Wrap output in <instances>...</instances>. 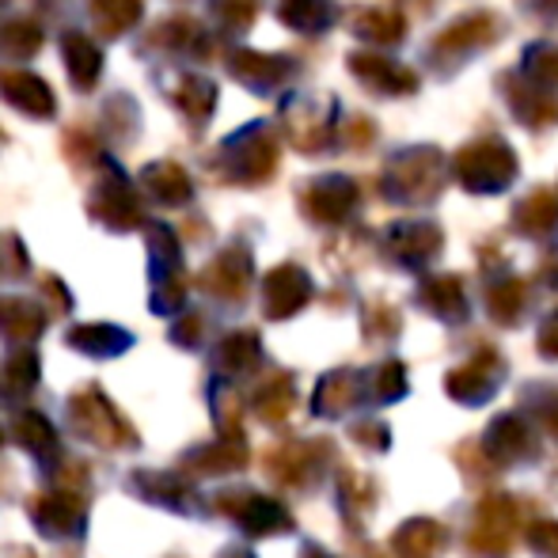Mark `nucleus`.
<instances>
[{"label": "nucleus", "mask_w": 558, "mask_h": 558, "mask_svg": "<svg viewBox=\"0 0 558 558\" xmlns=\"http://www.w3.org/2000/svg\"><path fill=\"white\" fill-rule=\"evenodd\" d=\"M69 426H73V434L81 441L107 448V452H133L141 445L137 429L125 422V414L96 384H84L81 391L69 396Z\"/></svg>", "instance_id": "f257e3e1"}, {"label": "nucleus", "mask_w": 558, "mask_h": 558, "mask_svg": "<svg viewBox=\"0 0 558 558\" xmlns=\"http://www.w3.org/2000/svg\"><path fill=\"white\" fill-rule=\"evenodd\" d=\"M214 509L221 517L235 524V529L243 532V536H281V532H293L296 521L293 513H289L281 501L266 498V494L258 490H247V486H235V490H221L214 498Z\"/></svg>", "instance_id": "f03ea898"}, {"label": "nucleus", "mask_w": 558, "mask_h": 558, "mask_svg": "<svg viewBox=\"0 0 558 558\" xmlns=\"http://www.w3.org/2000/svg\"><path fill=\"white\" fill-rule=\"evenodd\" d=\"M27 517L46 539H76L88 529V498L73 486H53L27 501Z\"/></svg>", "instance_id": "7ed1b4c3"}, {"label": "nucleus", "mask_w": 558, "mask_h": 558, "mask_svg": "<svg viewBox=\"0 0 558 558\" xmlns=\"http://www.w3.org/2000/svg\"><path fill=\"white\" fill-rule=\"evenodd\" d=\"M133 498L148 501V506H160L171 509V513H183V517H198L202 513V498L194 490L191 475L186 471H156V468H137L130 471L125 478Z\"/></svg>", "instance_id": "20e7f679"}, {"label": "nucleus", "mask_w": 558, "mask_h": 558, "mask_svg": "<svg viewBox=\"0 0 558 558\" xmlns=\"http://www.w3.org/2000/svg\"><path fill=\"white\" fill-rule=\"evenodd\" d=\"M331 463V441H286L266 452V471L289 490H308Z\"/></svg>", "instance_id": "39448f33"}, {"label": "nucleus", "mask_w": 558, "mask_h": 558, "mask_svg": "<svg viewBox=\"0 0 558 558\" xmlns=\"http://www.w3.org/2000/svg\"><path fill=\"white\" fill-rule=\"evenodd\" d=\"M517 521H521V509L509 498H490L478 509L475 529L468 532V547L483 558H501L513 547L517 536Z\"/></svg>", "instance_id": "423d86ee"}, {"label": "nucleus", "mask_w": 558, "mask_h": 558, "mask_svg": "<svg viewBox=\"0 0 558 558\" xmlns=\"http://www.w3.org/2000/svg\"><path fill=\"white\" fill-rule=\"evenodd\" d=\"M243 468H247V445H243V434H235V437L221 434V441L191 448V452H183V460H179V471H186L191 478L232 475V471H243Z\"/></svg>", "instance_id": "0eeeda50"}, {"label": "nucleus", "mask_w": 558, "mask_h": 558, "mask_svg": "<svg viewBox=\"0 0 558 558\" xmlns=\"http://www.w3.org/2000/svg\"><path fill=\"white\" fill-rule=\"evenodd\" d=\"M12 441L23 448L27 456H35L43 468L61 460V441H58V429L53 422L46 418L43 411H20L12 418Z\"/></svg>", "instance_id": "6e6552de"}, {"label": "nucleus", "mask_w": 558, "mask_h": 558, "mask_svg": "<svg viewBox=\"0 0 558 558\" xmlns=\"http://www.w3.org/2000/svg\"><path fill=\"white\" fill-rule=\"evenodd\" d=\"M486 456L498 463H517L524 456H532V441L529 429H524V418L517 414H501V418L490 422L486 429Z\"/></svg>", "instance_id": "1a4fd4ad"}, {"label": "nucleus", "mask_w": 558, "mask_h": 558, "mask_svg": "<svg viewBox=\"0 0 558 558\" xmlns=\"http://www.w3.org/2000/svg\"><path fill=\"white\" fill-rule=\"evenodd\" d=\"M498 361L486 357V361H475V365L460 368V373L448 376V396L456 399V403H468V407H478L486 403V399L498 391Z\"/></svg>", "instance_id": "9d476101"}, {"label": "nucleus", "mask_w": 558, "mask_h": 558, "mask_svg": "<svg viewBox=\"0 0 558 558\" xmlns=\"http://www.w3.org/2000/svg\"><path fill=\"white\" fill-rule=\"evenodd\" d=\"M38 376L43 368H38L35 353H12L0 365V407H20L38 388Z\"/></svg>", "instance_id": "9b49d317"}, {"label": "nucleus", "mask_w": 558, "mask_h": 558, "mask_svg": "<svg viewBox=\"0 0 558 558\" xmlns=\"http://www.w3.org/2000/svg\"><path fill=\"white\" fill-rule=\"evenodd\" d=\"M445 544H448L445 529L437 521H426V517H418V521H407L403 529L396 532L399 558H441Z\"/></svg>", "instance_id": "f8f14e48"}, {"label": "nucleus", "mask_w": 558, "mask_h": 558, "mask_svg": "<svg viewBox=\"0 0 558 558\" xmlns=\"http://www.w3.org/2000/svg\"><path fill=\"white\" fill-rule=\"evenodd\" d=\"M251 407H255V414L266 422V426H281V422H286L289 414H293V407H296L293 380H289L286 373H278L274 380H266L263 388L255 391Z\"/></svg>", "instance_id": "ddd939ff"}, {"label": "nucleus", "mask_w": 558, "mask_h": 558, "mask_svg": "<svg viewBox=\"0 0 558 558\" xmlns=\"http://www.w3.org/2000/svg\"><path fill=\"white\" fill-rule=\"evenodd\" d=\"M353 380H357L353 373L324 376L316 388V399H312V411H316L319 418H342V414L357 403V384Z\"/></svg>", "instance_id": "4468645a"}, {"label": "nucleus", "mask_w": 558, "mask_h": 558, "mask_svg": "<svg viewBox=\"0 0 558 558\" xmlns=\"http://www.w3.org/2000/svg\"><path fill=\"white\" fill-rule=\"evenodd\" d=\"M69 345L81 350V353H88V357H118V353L133 345V335L118 331V327L92 324V327H76V331H69Z\"/></svg>", "instance_id": "2eb2a0df"}, {"label": "nucleus", "mask_w": 558, "mask_h": 558, "mask_svg": "<svg viewBox=\"0 0 558 558\" xmlns=\"http://www.w3.org/2000/svg\"><path fill=\"white\" fill-rule=\"evenodd\" d=\"M255 365H258V342L251 335L228 338L221 350H217V357H214V368L221 376H243V373H251Z\"/></svg>", "instance_id": "dca6fc26"}, {"label": "nucleus", "mask_w": 558, "mask_h": 558, "mask_svg": "<svg viewBox=\"0 0 558 558\" xmlns=\"http://www.w3.org/2000/svg\"><path fill=\"white\" fill-rule=\"evenodd\" d=\"M0 335L12 342H31L43 335V316L31 312L27 304H0Z\"/></svg>", "instance_id": "f3484780"}, {"label": "nucleus", "mask_w": 558, "mask_h": 558, "mask_svg": "<svg viewBox=\"0 0 558 558\" xmlns=\"http://www.w3.org/2000/svg\"><path fill=\"white\" fill-rule=\"evenodd\" d=\"M338 498H342L345 513L357 521V513L373 509V483H368V478H357L353 471H345V475L338 478Z\"/></svg>", "instance_id": "a211bd4d"}, {"label": "nucleus", "mask_w": 558, "mask_h": 558, "mask_svg": "<svg viewBox=\"0 0 558 558\" xmlns=\"http://www.w3.org/2000/svg\"><path fill=\"white\" fill-rule=\"evenodd\" d=\"M214 414H217V434H225V437H235V434H243L240 429V414H243V403H240V396L235 391H228V388H217L214 391Z\"/></svg>", "instance_id": "6ab92c4d"}, {"label": "nucleus", "mask_w": 558, "mask_h": 558, "mask_svg": "<svg viewBox=\"0 0 558 558\" xmlns=\"http://www.w3.org/2000/svg\"><path fill=\"white\" fill-rule=\"evenodd\" d=\"M524 407L544 422V429H551L558 437V388H532L524 396Z\"/></svg>", "instance_id": "aec40b11"}, {"label": "nucleus", "mask_w": 558, "mask_h": 558, "mask_svg": "<svg viewBox=\"0 0 558 558\" xmlns=\"http://www.w3.org/2000/svg\"><path fill=\"white\" fill-rule=\"evenodd\" d=\"M407 376H403V368L399 365H384L380 368V376H376V384H380V388H376V403H391V399H399L407 391Z\"/></svg>", "instance_id": "412c9836"}, {"label": "nucleus", "mask_w": 558, "mask_h": 558, "mask_svg": "<svg viewBox=\"0 0 558 558\" xmlns=\"http://www.w3.org/2000/svg\"><path fill=\"white\" fill-rule=\"evenodd\" d=\"M529 544H532V551H536V555L558 558V524H551V521L532 524V529H529Z\"/></svg>", "instance_id": "4be33fe9"}, {"label": "nucleus", "mask_w": 558, "mask_h": 558, "mask_svg": "<svg viewBox=\"0 0 558 558\" xmlns=\"http://www.w3.org/2000/svg\"><path fill=\"white\" fill-rule=\"evenodd\" d=\"M350 437L353 441H361L365 448H388V426L384 422H361V426H353L350 429Z\"/></svg>", "instance_id": "5701e85b"}, {"label": "nucleus", "mask_w": 558, "mask_h": 558, "mask_svg": "<svg viewBox=\"0 0 558 558\" xmlns=\"http://www.w3.org/2000/svg\"><path fill=\"white\" fill-rule=\"evenodd\" d=\"M217 558H255V555H251L247 547H225V551L217 555Z\"/></svg>", "instance_id": "b1692460"}, {"label": "nucleus", "mask_w": 558, "mask_h": 558, "mask_svg": "<svg viewBox=\"0 0 558 558\" xmlns=\"http://www.w3.org/2000/svg\"><path fill=\"white\" fill-rule=\"evenodd\" d=\"M301 558H331V555H327V551H324V547L308 544V547H304V551H301Z\"/></svg>", "instance_id": "393cba45"}, {"label": "nucleus", "mask_w": 558, "mask_h": 558, "mask_svg": "<svg viewBox=\"0 0 558 558\" xmlns=\"http://www.w3.org/2000/svg\"><path fill=\"white\" fill-rule=\"evenodd\" d=\"M0 558H35V555H31L27 547H8V551L0 555Z\"/></svg>", "instance_id": "a878e982"}, {"label": "nucleus", "mask_w": 558, "mask_h": 558, "mask_svg": "<svg viewBox=\"0 0 558 558\" xmlns=\"http://www.w3.org/2000/svg\"><path fill=\"white\" fill-rule=\"evenodd\" d=\"M0 445H4V426H0Z\"/></svg>", "instance_id": "bb28decb"}]
</instances>
